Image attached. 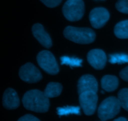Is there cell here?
<instances>
[{"instance_id":"obj_1","label":"cell","mask_w":128,"mask_h":121,"mask_svg":"<svg viewBox=\"0 0 128 121\" xmlns=\"http://www.w3.org/2000/svg\"><path fill=\"white\" fill-rule=\"evenodd\" d=\"M22 103L26 109L36 113H46L50 108V101L44 92L32 89L23 96Z\"/></svg>"},{"instance_id":"obj_2","label":"cell","mask_w":128,"mask_h":121,"mask_svg":"<svg viewBox=\"0 0 128 121\" xmlns=\"http://www.w3.org/2000/svg\"><path fill=\"white\" fill-rule=\"evenodd\" d=\"M65 38L80 44H88L94 41L96 34L91 29L88 27H75L67 26L64 30Z\"/></svg>"},{"instance_id":"obj_3","label":"cell","mask_w":128,"mask_h":121,"mask_svg":"<svg viewBox=\"0 0 128 121\" xmlns=\"http://www.w3.org/2000/svg\"><path fill=\"white\" fill-rule=\"evenodd\" d=\"M121 104L116 97L111 96L105 99L100 105L98 111V117L101 121H108L119 114Z\"/></svg>"},{"instance_id":"obj_4","label":"cell","mask_w":128,"mask_h":121,"mask_svg":"<svg viewBox=\"0 0 128 121\" xmlns=\"http://www.w3.org/2000/svg\"><path fill=\"white\" fill-rule=\"evenodd\" d=\"M62 11L64 16L68 21H79L84 15V3L82 0H67Z\"/></svg>"},{"instance_id":"obj_5","label":"cell","mask_w":128,"mask_h":121,"mask_svg":"<svg viewBox=\"0 0 128 121\" xmlns=\"http://www.w3.org/2000/svg\"><path fill=\"white\" fill-rule=\"evenodd\" d=\"M36 60L40 67L47 73L54 75L58 73L59 66L54 56L48 50H42L38 54Z\"/></svg>"},{"instance_id":"obj_6","label":"cell","mask_w":128,"mask_h":121,"mask_svg":"<svg viewBox=\"0 0 128 121\" xmlns=\"http://www.w3.org/2000/svg\"><path fill=\"white\" fill-rule=\"evenodd\" d=\"M98 100V97L96 92L85 91L80 94V106L86 115L91 116L95 113Z\"/></svg>"},{"instance_id":"obj_7","label":"cell","mask_w":128,"mask_h":121,"mask_svg":"<svg viewBox=\"0 0 128 121\" xmlns=\"http://www.w3.org/2000/svg\"><path fill=\"white\" fill-rule=\"evenodd\" d=\"M20 78L29 83L38 82L42 77L40 71L31 63H27L21 67L19 72Z\"/></svg>"},{"instance_id":"obj_8","label":"cell","mask_w":128,"mask_h":121,"mask_svg":"<svg viewBox=\"0 0 128 121\" xmlns=\"http://www.w3.org/2000/svg\"><path fill=\"white\" fill-rule=\"evenodd\" d=\"M110 17V12L106 8L96 7L90 12V21L94 28L100 29L106 24Z\"/></svg>"},{"instance_id":"obj_9","label":"cell","mask_w":128,"mask_h":121,"mask_svg":"<svg viewBox=\"0 0 128 121\" xmlns=\"http://www.w3.org/2000/svg\"><path fill=\"white\" fill-rule=\"evenodd\" d=\"M89 63L96 70H102L106 63V53L101 49H93L90 50L87 55Z\"/></svg>"},{"instance_id":"obj_10","label":"cell","mask_w":128,"mask_h":121,"mask_svg":"<svg viewBox=\"0 0 128 121\" xmlns=\"http://www.w3.org/2000/svg\"><path fill=\"white\" fill-rule=\"evenodd\" d=\"M98 90V83L93 76L84 75L80 78L78 83V94L85 91H94L97 93Z\"/></svg>"},{"instance_id":"obj_11","label":"cell","mask_w":128,"mask_h":121,"mask_svg":"<svg viewBox=\"0 0 128 121\" xmlns=\"http://www.w3.org/2000/svg\"><path fill=\"white\" fill-rule=\"evenodd\" d=\"M32 32L34 37L44 47L50 48L52 46V40L50 35L45 31L44 27L41 24H35L32 27Z\"/></svg>"},{"instance_id":"obj_12","label":"cell","mask_w":128,"mask_h":121,"mask_svg":"<svg viewBox=\"0 0 128 121\" xmlns=\"http://www.w3.org/2000/svg\"><path fill=\"white\" fill-rule=\"evenodd\" d=\"M20 104V99L16 91L12 88H8L2 97L3 106L8 109H15L18 108Z\"/></svg>"},{"instance_id":"obj_13","label":"cell","mask_w":128,"mask_h":121,"mask_svg":"<svg viewBox=\"0 0 128 121\" xmlns=\"http://www.w3.org/2000/svg\"><path fill=\"white\" fill-rule=\"evenodd\" d=\"M101 83L102 89L108 92L114 91L119 85L118 78L112 75L104 76L101 79Z\"/></svg>"},{"instance_id":"obj_14","label":"cell","mask_w":128,"mask_h":121,"mask_svg":"<svg viewBox=\"0 0 128 121\" xmlns=\"http://www.w3.org/2000/svg\"><path fill=\"white\" fill-rule=\"evenodd\" d=\"M62 89V86L60 83L56 82H50L46 86L44 93L48 98H55L61 94Z\"/></svg>"},{"instance_id":"obj_15","label":"cell","mask_w":128,"mask_h":121,"mask_svg":"<svg viewBox=\"0 0 128 121\" xmlns=\"http://www.w3.org/2000/svg\"><path fill=\"white\" fill-rule=\"evenodd\" d=\"M114 32L118 38L121 39H128V20L118 22L115 26Z\"/></svg>"},{"instance_id":"obj_16","label":"cell","mask_w":128,"mask_h":121,"mask_svg":"<svg viewBox=\"0 0 128 121\" xmlns=\"http://www.w3.org/2000/svg\"><path fill=\"white\" fill-rule=\"evenodd\" d=\"M57 113L59 116H67L69 114H76L80 115L81 111L80 107L66 106L57 108Z\"/></svg>"},{"instance_id":"obj_17","label":"cell","mask_w":128,"mask_h":121,"mask_svg":"<svg viewBox=\"0 0 128 121\" xmlns=\"http://www.w3.org/2000/svg\"><path fill=\"white\" fill-rule=\"evenodd\" d=\"M109 62L112 64L118 63H128V55L124 53H115V54L110 55V60Z\"/></svg>"},{"instance_id":"obj_18","label":"cell","mask_w":128,"mask_h":121,"mask_svg":"<svg viewBox=\"0 0 128 121\" xmlns=\"http://www.w3.org/2000/svg\"><path fill=\"white\" fill-rule=\"evenodd\" d=\"M118 99L120 101L121 106L128 111V89L123 88L119 91Z\"/></svg>"},{"instance_id":"obj_19","label":"cell","mask_w":128,"mask_h":121,"mask_svg":"<svg viewBox=\"0 0 128 121\" xmlns=\"http://www.w3.org/2000/svg\"><path fill=\"white\" fill-rule=\"evenodd\" d=\"M61 65H67L72 67H81L82 60L78 58L64 56L61 58Z\"/></svg>"},{"instance_id":"obj_20","label":"cell","mask_w":128,"mask_h":121,"mask_svg":"<svg viewBox=\"0 0 128 121\" xmlns=\"http://www.w3.org/2000/svg\"><path fill=\"white\" fill-rule=\"evenodd\" d=\"M116 8L122 13L128 14V0H118L116 4Z\"/></svg>"},{"instance_id":"obj_21","label":"cell","mask_w":128,"mask_h":121,"mask_svg":"<svg viewBox=\"0 0 128 121\" xmlns=\"http://www.w3.org/2000/svg\"><path fill=\"white\" fill-rule=\"evenodd\" d=\"M45 6L48 7H55L58 6L61 2L62 0H40Z\"/></svg>"},{"instance_id":"obj_22","label":"cell","mask_w":128,"mask_h":121,"mask_svg":"<svg viewBox=\"0 0 128 121\" xmlns=\"http://www.w3.org/2000/svg\"><path fill=\"white\" fill-rule=\"evenodd\" d=\"M19 121H39L40 119H38L31 114H26L18 119Z\"/></svg>"},{"instance_id":"obj_23","label":"cell","mask_w":128,"mask_h":121,"mask_svg":"<svg viewBox=\"0 0 128 121\" xmlns=\"http://www.w3.org/2000/svg\"><path fill=\"white\" fill-rule=\"evenodd\" d=\"M120 76L123 80L128 81V66L120 72Z\"/></svg>"},{"instance_id":"obj_24","label":"cell","mask_w":128,"mask_h":121,"mask_svg":"<svg viewBox=\"0 0 128 121\" xmlns=\"http://www.w3.org/2000/svg\"><path fill=\"white\" fill-rule=\"evenodd\" d=\"M114 121H127L128 119H126L125 118H123V117H121V118H119L118 119H116Z\"/></svg>"}]
</instances>
